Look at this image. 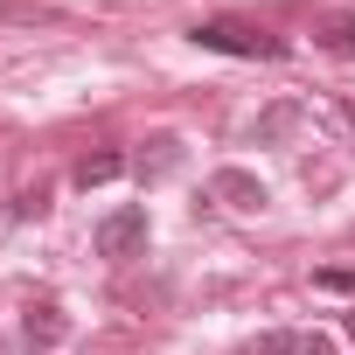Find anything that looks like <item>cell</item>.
Listing matches in <instances>:
<instances>
[{"label":"cell","mask_w":355,"mask_h":355,"mask_svg":"<svg viewBox=\"0 0 355 355\" xmlns=\"http://www.w3.org/2000/svg\"><path fill=\"white\" fill-rule=\"evenodd\" d=\"M348 341H355V313H348Z\"/></svg>","instance_id":"13"},{"label":"cell","mask_w":355,"mask_h":355,"mask_svg":"<svg viewBox=\"0 0 355 355\" xmlns=\"http://www.w3.org/2000/svg\"><path fill=\"white\" fill-rule=\"evenodd\" d=\"M63 334H70L63 306H56V300H28V313H21V348H28V355H49Z\"/></svg>","instance_id":"3"},{"label":"cell","mask_w":355,"mask_h":355,"mask_svg":"<svg viewBox=\"0 0 355 355\" xmlns=\"http://www.w3.org/2000/svg\"><path fill=\"white\" fill-rule=\"evenodd\" d=\"M146 237H153V223H146V202H119L112 216H98V230H91V251H98V258H112V265H125V258H139V251H146Z\"/></svg>","instance_id":"2"},{"label":"cell","mask_w":355,"mask_h":355,"mask_svg":"<svg viewBox=\"0 0 355 355\" xmlns=\"http://www.w3.org/2000/svg\"><path fill=\"white\" fill-rule=\"evenodd\" d=\"M42 209H49V196H42V189H28V196H21V202H15V216H21V223H35V216H42Z\"/></svg>","instance_id":"10"},{"label":"cell","mask_w":355,"mask_h":355,"mask_svg":"<svg viewBox=\"0 0 355 355\" xmlns=\"http://www.w3.org/2000/svg\"><path fill=\"white\" fill-rule=\"evenodd\" d=\"M244 355H300V334H258L244 341Z\"/></svg>","instance_id":"8"},{"label":"cell","mask_w":355,"mask_h":355,"mask_svg":"<svg viewBox=\"0 0 355 355\" xmlns=\"http://www.w3.org/2000/svg\"><path fill=\"white\" fill-rule=\"evenodd\" d=\"M293 119H300V112H293V105H279V112H265V119H258V139H272V132H286V125H293Z\"/></svg>","instance_id":"9"},{"label":"cell","mask_w":355,"mask_h":355,"mask_svg":"<svg viewBox=\"0 0 355 355\" xmlns=\"http://www.w3.org/2000/svg\"><path fill=\"white\" fill-rule=\"evenodd\" d=\"M209 196L230 202V209H265V202H272L265 182H258V174H244V167H216V174H209Z\"/></svg>","instance_id":"4"},{"label":"cell","mask_w":355,"mask_h":355,"mask_svg":"<svg viewBox=\"0 0 355 355\" xmlns=\"http://www.w3.org/2000/svg\"><path fill=\"white\" fill-rule=\"evenodd\" d=\"M174 167H182V139H174V132H153L146 153H139V182H160V174H174Z\"/></svg>","instance_id":"5"},{"label":"cell","mask_w":355,"mask_h":355,"mask_svg":"<svg viewBox=\"0 0 355 355\" xmlns=\"http://www.w3.org/2000/svg\"><path fill=\"white\" fill-rule=\"evenodd\" d=\"M313 42H320L327 56H341V63H355V15H327Z\"/></svg>","instance_id":"7"},{"label":"cell","mask_w":355,"mask_h":355,"mask_svg":"<svg viewBox=\"0 0 355 355\" xmlns=\"http://www.w3.org/2000/svg\"><path fill=\"white\" fill-rule=\"evenodd\" d=\"M119 174H125V153L105 146V153H84V160L70 167V182H77V189H105V182H119Z\"/></svg>","instance_id":"6"},{"label":"cell","mask_w":355,"mask_h":355,"mask_svg":"<svg viewBox=\"0 0 355 355\" xmlns=\"http://www.w3.org/2000/svg\"><path fill=\"white\" fill-rule=\"evenodd\" d=\"M300 355H334V341H327V334H306V341H300Z\"/></svg>","instance_id":"12"},{"label":"cell","mask_w":355,"mask_h":355,"mask_svg":"<svg viewBox=\"0 0 355 355\" xmlns=\"http://www.w3.org/2000/svg\"><path fill=\"white\" fill-rule=\"evenodd\" d=\"M189 42H196V49H216V56H244V63H279V56H286V42H279L272 28L237 21V15H209V21H196Z\"/></svg>","instance_id":"1"},{"label":"cell","mask_w":355,"mask_h":355,"mask_svg":"<svg viewBox=\"0 0 355 355\" xmlns=\"http://www.w3.org/2000/svg\"><path fill=\"white\" fill-rule=\"evenodd\" d=\"M320 286H327V293H355V272H341V265H334V272H320Z\"/></svg>","instance_id":"11"}]
</instances>
